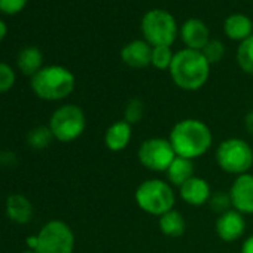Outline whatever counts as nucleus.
Masks as SVG:
<instances>
[{
    "label": "nucleus",
    "instance_id": "obj_17",
    "mask_svg": "<svg viewBox=\"0 0 253 253\" xmlns=\"http://www.w3.org/2000/svg\"><path fill=\"white\" fill-rule=\"evenodd\" d=\"M6 214L17 223H27L33 217V206L24 195L14 194L6 200Z\"/></svg>",
    "mask_w": 253,
    "mask_h": 253
},
{
    "label": "nucleus",
    "instance_id": "obj_30",
    "mask_svg": "<svg viewBox=\"0 0 253 253\" xmlns=\"http://www.w3.org/2000/svg\"><path fill=\"white\" fill-rule=\"evenodd\" d=\"M241 253H253V235L247 237L241 246Z\"/></svg>",
    "mask_w": 253,
    "mask_h": 253
},
{
    "label": "nucleus",
    "instance_id": "obj_14",
    "mask_svg": "<svg viewBox=\"0 0 253 253\" xmlns=\"http://www.w3.org/2000/svg\"><path fill=\"white\" fill-rule=\"evenodd\" d=\"M180 36L188 49L201 51L210 41L209 27L198 18H189L180 29Z\"/></svg>",
    "mask_w": 253,
    "mask_h": 253
},
{
    "label": "nucleus",
    "instance_id": "obj_32",
    "mask_svg": "<svg viewBox=\"0 0 253 253\" xmlns=\"http://www.w3.org/2000/svg\"><path fill=\"white\" fill-rule=\"evenodd\" d=\"M23 253H36L35 250H26V252H23Z\"/></svg>",
    "mask_w": 253,
    "mask_h": 253
},
{
    "label": "nucleus",
    "instance_id": "obj_8",
    "mask_svg": "<svg viewBox=\"0 0 253 253\" xmlns=\"http://www.w3.org/2000/svg\"><path fill=\"white\" fill-rule=\"evenodd\" d=\"M36 253H73L75 235L63 220H51L36 235Z\"/></svg>",
    "mask_w": 253,
    "mask_h": 253
},
{
    "label": "nucleus",
    "instance_id": "obj_28",
    "mask_svg": "<svg viewBox=\"0 0 253 253\" xmlns=\"http://www.w3.org/2000/svg\"><path fill=\"white\" fill-rule=\"evenodd\" d=\"M29 0H0V11L3 14H17L24 9Z\"/></svg>",
    "mask_w": 253,
    "mask_h": 253
},
{
    "label": "nucleus",
    "instance_id": "obj_15",
    "mask_svg": "<svg viewBox=\"0 0 253 253\" xmlns=\"http://www.w3.org/2000/svg\"><path fill=\"white\" fill-rule=\"evenodd\" d=\"M133 137V125L125 121L113 122L104 133V145L112 152H121L130 145Z\"/></svg>",
    "mask_w": 253,
    "mask_h": 253
},
{
    "label": "nucleus",
    "instance_id": "obj_23",
    "mask_svg": "<svg viewBox=\"0 0 253 253\" xmlns=\"http://www.w3.org/2000/svg\"><path fill=\"white\" fill-rule=\"evenodd\" d=\"M145 115V103L140 98H131L125 106L124 110V121L130 125H136L143 119Z\"/></svg>",
    "mask_w": 253,
    "mask_h": 253
},
{
    "label": "nucleus",
    "instance_id": "obj_5",
    "mask_svg": "<svg viewBox=\"0 0 253 253\" xmlns=\"http://www.w3.org/2000/svg\"><path fill=\"white\" fill-rule=\"evenodd\" d=\"M216 163L225 173L235 176L246 174L253 166V149L243 139H226L216 149Z\"/></svg>",
    "mask_w": 253,
    "mask_h": 253
},
{
    "label": "nucleus",
    "instance_id": "obj_7",
    "mask_svg": "<svg viewBox=\"0 0 253 253\" xmlns=\"http://www.w3.org/2000/svg\"><path fill=\"white\" fill-rule=\"evenodd\" d=\"M142 35L152 46H171L177 38V24L171 14L152 9L142 20Z\"/></svg>",
    "mask_w": 253,
    "mask_h": 253
},
{
    "label": "nucleus",
    "instance_id": "obj_2",
    "mask_svg": "<svg viewBox=\"0 0 253 253\" xmlns=\"http://www.w3.org/2000/svg\"><path fill=\"white\" fill-rule=\"evenodd\" d=\"M170 75L173 82L185 91H197L203 88L210 75V64L201 51L182 49L174 54Z\"/></svg>",
    "mask_w": 253,
    "mask_h": 253
},
{
    "label": "nucleus",
    "instance_id": "obj_12",
    "mask_svg": "<svg viewBox=\"0 0 253 253\" xmlns=\"http://www.w3.org/2000/svg\"><path fill=\"white\" fill-rule=\"evenodd\" d=\"M121 60L131 69H145L152 64V46L145 39L131 41L121 49Z\"/></svg>",
    "mask_w": 253,
    "mask_h": 253
},
{
    "label": "nucleus",
    "instance_id": "obj_25",
    "mask_svg": "<svg viewBox=\"0 0 253 253\" xmlns=\"http://www.w3.org/2000/svg\"><path fill=\"white\" fill-rule=\"evenodd\" d=\"M203 55L206 57V60L209 61V64H216L219 63L222 58H223V54H225V46L220 41L217 39H210L207 42V45L201 49Z\"/></svg>",
    "mask_w": 253,
    "mask_h": 253
},
{
    "label": "nucleus",
    "instance_id": "obj_24",
    "mask_svg": "<svg viewBox=\"0 0 253 253\" xmlns=\"http://www.w3.org/2000/svg\"><path fill=\"white\" fill-rule=\"evenodd\" d=\"M174 54L170 46H152V66L158 70H167L171 66Z\"/></svg>",
    "mask_w": 253,
    "mask_h": 253
},
{
    "label": "nucleus",
    "instance_id": "obj_26",
    "mask_svg": "<svg viewBox=\"0 0 253 253\" xmlns=\"http://www.w3.org/2000/svg\"><path fill=\"white\" fill-rule=\"evenodd\" d=\"M209 204H210V209L213 211L219 213V214L231 210L229 207H232L229 192H225V191H217L216 194H211V197L209 200Z\"/></svg>",
    "mask_w": 253,
    "mask_h": 253
},
{
    "label": "nucleus",
    "instance_id": "obj_11",
    "mask_svg": "<svg viewBox=\"0 0 253 253\" xmlns=\"http://www.w3.org/2000/svg\"><path fill=\"white\" fill-rule=\"evenodd\" d=\"M214 231L217 237L225 243L237 241L240 237H243L246 231V219L244 216L237 210H228L216 219Z\"/></svg>",
    "mask_w": 253,
    "mask_h": 253
},
{
    "label": "nucleus",
    "instance_id": "obj_4",
    "mask_svg": "<svg viewBox=\"0 0 253 253\" xmlns=\"http://www.w3.org/2000/svg\"><path fill=\"white\" fill-rule=\"evenodd\" d=\"M134 200L140 210L152 216H163L173 210L176 203L171 185L161 179H148L142 182L136 189Z\"/></svg>",
    "mask_w": 253,
    "mask_h": 253
},
{
    "label": "nucleus",
    "instance_id": "obj_3",
    "mask_svg": "<svg viewBox=\"0 0 253 253\" xmlns=\"http://www.w3.org/2000/svg\"><path fill=\"white\" fill-rule=\"evenodd\" d=\"M32 89L42 100H63L73 92L75 76L63 66H46L32 78Z\"/></svg>",
    "mask_w": 253,
    "mask_h": 253
},
{
    "label": "nucleus",
    "instance_id": "obj_21",
    "mask_svg": "<svg viewBox=\"0 0 253 253\" xmlns=\"http://www.w3.org/2000/svg\"><path fill=\"white\" fill-rule=\"evenodd\" d=\"M237 63L243 72L253 75V35L240 42L237 49Z\"/></svg>",
    "mask_w": 253,
    "mask_h": 253
},
{
    "label": "nucleus",
    "instance_id": "obj_16",
    "mask_svg": "<svg viewBox=\"0 0 253 253\" xmlns=\"http://www.w3.org/2000/svg\"><path fill=\"white\" fill-rule=\"evenodd\" d=\"M223 32L229 39L243 42L253 35V23L244 14H234L225 20Z\"/></svg>",
    "mask_w": 253,
    "mask_h": 253
},
{
    "label": "nucleus",
    "instance_id": "obj_6",
    "mask_svg": "<svg viewBox=\"0 0 253 253\" xmlns=\"http://www.w3.org/2000/svg\"><path fill=\"white\" fill-rule=\"evenodd\" d=\"M48 126L58 142H73L85 131V113L76 104H64L52 113Z\"/></svg>",
    "mask_w": 253,
    "mask_h": 253
},
{
    "label": "nucleus",
    "instance_id": "obj_19",
    "mask_svg": "<svg viewBox=\"0 0 253 253\" xmlns=\"http://www.w3.org/2000/svg\"><path fill=\"white\" fill-rule=\"evenodd\" d=\"M158 223H160L161 232L171 238L182 237L186 231V220H185L183 214L174 209L164 213L163 216H160Z\"/></svg>",
    "mask_w": 253,
    "mask_h": 253
},
{
    "label": "nucleus",
    "instance_id": "obj_18",
    "mask_svg": "<svg viewBox=\"0 0 253 253\" xmlns=\"http://www.w3.org/2000/svg\"><path fill=\"white\" fill-rule=\"evenodd\" d=\"M166 174H167V180L170 185L180 188L185 182H188L191 177H194V163H192V160L176 157L174 161L167 169Z\"/></svg>",
    "mask_w": 253,
    "mask_h": 253
},
{
    "label": "nucleus",
    "instance_id": "obj_10",
    "mask_svg": "<svg viewBox=\"0 0 253 253\" xmlns=\"http://www.w3.org/2000/svg\"><path fill=\"white\" fill-rule=\"evenodd\" d=\"M232 209L241 214H253V174L237 176L229 189Z\"/></svg>",
    "mask_w": 253,
    "mask_h": 253
},
{
    "label": "nucleus",
    "instance_id": "obj_22",
    "mask_svg": "<svg viewBox=\"0 0 253 253\" xmlns=\"http://www.w3.org/2000/svg\"><path fill=\"white\" fill-rule=\"evenodd\" d=\"M54 136L49 126H36L33 128L29 134H27V143L30 148L33 149H45L49 146V143L52 142Z\"/></svg>",
    "mask_w": 253,
    "mask_h": 253
},
{
    "label": "nucleus",
    "instance_id": "obj_1",
    "mask_svg": "<svg viewBox=\"0 0 253 253\" xmlns=\"http://www.w3.org/2000/svg\"><path fill=\"white\" fill-rule=\"evenodd\" d=\"M169 140L177 157L195 160L203 157L211 148L213 136L203 121L188 118L174 124Z\"/></svg>",
    "mask_w": 253,
    "mask_h": 253
},
{
    "label": "nucleus",
    "instance_id": "obj_29",
    "mask_svg": "<svg viewBox=\"0 0 253 253\" xmlns=\"http://www.w3.org/2000/svg\"><path fill=\"white\" fill-rule=\"evenodd\" d=\"M244 128H246V131L249 133V134H252L253 136V109L246 115V118H244Z\"/></svg>",
    "mask_w": 253,
    "mask_h": 253
},
{
    "label": "nucleus",
    "instance_id": "obj_31",
    "mask_svg": "<svg viewBox=\"0 0 253 253\" xmlns=\"http://www.w3.org/2000/svg\"><path fill=\"white\" fill-rule=\"evenodd\" d=\"M6 33H8V26L2 20H0V41H2L6 36Z\"/></svg>",
    "mask_w": 253,
    "mask_h": 253
},
{
    "label": "nucleus",
    "instance_id": "obj_20",
    "mask_svg": "<svg viewBox=\"0 0 253 253\" xmlns=\"http://www.w3.org/2000/svg\"><path fill=\"white\" fill-rule=\"evenodd\" d=\"M42 63H43L42 52L36 46H27V48H24L18 54V58H17L18 69L24 75L32 76V78L42 69Z\"/></svg>",
    "mask_w": 253,
    "mask_h": 253
},
{
    "label": "nucleus",
    "instance_id": "obj_27",
    "mask_svg": "<svg viewBox=\"0 0 253 253\" xmlns=\"http://www.w3.org/2000/svg\"><path fill=\"white\" fill-rule=\"evenodd\" d=\"M14 84H15L14 70L8 64L0 63V94L9 91Z\"/></svg>",
    "mask_w": 253,
    "mask_h": 253
},
{
    "label": "nucleus",
    "instance_id": "obj_9",
    "mask_svg": "<svg viewBox=\"0 0 253 253\" xmlns=\"http://www.w3.org/2000/svg\"><path fill=\"white\" fill-rule=\"evenodd\" d=\"M176 157L170 140L163 137H152L142 142L137 151L139 163L151 171H167Z\"/></svg>",
    "mask_w": 253,
    "mask_h": 253
},
{
    "label": "nucleus",
    "instance_id": "obj_13",
    "mask_svg": "<svg viewBox=\"0 0 253 253\" xmlns=\"http://www.w3.org/2000/svg\"><path fill=\"white\" fill-rule=\"evenodd\" d=\"M179 191H180V198L192 207L204 206L206 203H209L211 197V189L209 182L198 176H194L188 182H185L179 188Z\"/></svg>",
    "mask_w": 253,
    "mask_h": 253
}]
</instances>
